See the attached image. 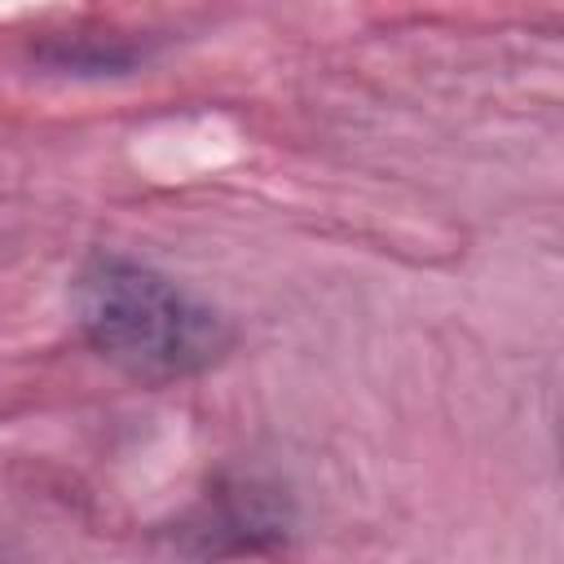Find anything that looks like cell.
<instances>
[{
    "mask_svg": "<svg viewBox=\"0 0 564 564\" xmlns=\"http://www.w3.org/2000/svg\"><path fill=\"white\" fill-rule=\"evenodd\" d=\"M75 308L84 335L141 379L203 370L225 348V326L212 308L132 260H93L79 273Z\"/></svg>",
    "mask_w": 564,
    "mask_h": 564,
    "instance_id": "cell-1",
    "label": "cell"
}]
</instances>
